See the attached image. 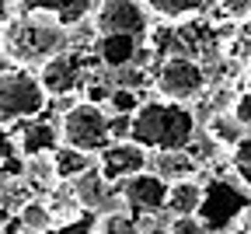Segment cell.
Segmentation results:
<instances>
[{"instance_id": "30bf717a", "label": "cell", "mask_w": 251, "mask_h": 234, "mask_svg": "<svg viewBox=\"0 0 251 234\" xmlns=\"http://www.w3.org/2000/svg\"><path fill=\"white\" fill-rule=\"evenodd\" d=\"M67 185H70V192H74V199H77V206L87 210V213H105V210H112V206H122L115 185L105 182L98 168L84 172L80 178H74V182H67Z\"/></svg>"}, {"instance_id": "2e32d148", "label": "cell", "mask_w": 251, "mask_h": 234, "mask_svg": "<svg viewBox=\"0 0 251 234\" xmlns=\"http://www.w3.org/2000/svg\"><path fill=\"white\" fill-rule=\"evenodd\" d=\"M56 147H59V129H56V126H46V122L28 126L21 137H18V154H21V157H31V154H52Z\"/></svg>"}, {"instance_id": "3957f363", "label": "cell", "mask_w": 251, "mask_h": 234, "mask_svg": "<svg viewBox=\"0 0 251 234\" xmlns=\"http://www.w3.org/2000/svg\"><path fill=\"white\" fill-rule=\"evenodd\" d=\"M46 102L49 94L35 70H25V66L0 70V126L39 119L46 112Z\"/></svg>"}, {"instance_id": "9a60e30c", "label": "cell", "mask_w": 251, "mask_h": 234, "mask_svg": "<svg viewBox=\"0 0 251 234\" xmlns=\"http://www.w3.org/2000/svg\"><path fill=\"white\" fill-rule=\"evenodd\" d=\"M52 168H56V182H74V178H80L84 172L94 168V154H84L77 147L59 144L52 150Z\"/></svg>"}, {"instance_id": "7c38bea8", "label": "cell", "mask_w": 251, "mask_h": 234, "mask_svg": "<svg viewBox=\"0 0 251 234\" xmlns=\"http://www.w3.org/2000/svg\"><path fill=\"white\" fill-rule=\"evenodd\" d=\"M150 172L161 175L171 185V182H181V178H196L199 164L185 147L181 150H157V154H150Z\"/></svg>"}, {"instance_id": "5b68a950", "label": "cell", "mask_w": 251, "mask_h": 234, "mask_svg": "<svg viewBox=\"0 0 251 234\" xmlns=\"http://www.w3.org/2000/svg\"><path fill=\"white\" fill-rule=\"evenodd\" d=\"M206 66L192 56H164L161 66L153 74V91L157 98H168V102H181L192 105L196 98L206 94Z\"/></svg>"}, {"instance_id": "7a4b0ae2", "label": "cell", "mask_w": 251, "mask_h": 234, "mask_svg": "<svg viewBox=\"0 0 251 234\" xmlns=\"http://www.w3.org/2000/svg\"><path fill=\"white\" fill-rule=\"evenodd\" d=\"M199 119L196 112L181 105V102H168V98H150L133 112V129L129 140L140 144L143 150L157 154V150H181L188 147V140L196 137Z\"/></svg>"}, {"instance_id": "5bb4252c", "label": "cell", "mask_w": 251, "mask_h": 234, "mask_svg": "<svg viewBox=\"0 0 251 234\" xmlns=\"http://www.w3.org/2000/svg\"><path fill=\"white\" fill-rule=\"evenodd\" d=\"M91 4L94 0H21V11H46V14H56L63 25H77L91 14Z\"/></svg>"}, {"instance_id": "8992f818", "label": "cell", "mask_w": 251, "mask_h": 234, "mask_svg": "<svg viewBox=\"0 0 251 234\" xmlns=\"http://www.w3.org/2000/svg\"><path fill=\"white\" fill-rule=\"evenodd\" d=\"M150 11L143 7V0H101L98 7L91 11V25L98 35H133L143 39Z\"/></svg>"}, {"instance_id": "44dd1931", "label": "cell", "mask_w": 251, "mask_h": 234, "mask_svg": "<svg viewBox=\"0 0 251 234\" xmlns=\"http://www.w3.org/2000/svg\"><path fill=\"white\" fill-rule=\"evenodd\" d=\"M21 175L28 185L35 189H52L56 185V168H52V154H31L21 164Z\"/></svg>"}, {"instance_id": "277c9868", "label": "cell", "mask_w": 251, "mask_h": 234, "mask_svg": "<svg viewBox=\"0 0 251 234\" xmlns=\"http://www.w3.org/2000/svg\"><path fill=\"white\" fill-rule=\"evenodd\" d=\"M59 144L67 147H77L84 154H94L98 157L108 144H112V133H108V112L94 102H74L70 109H63L59 116Z\"/></svg>"}, {"instance_id": "e0dca14e", "label": "cell", "mask_w": 251, "mask_h": 234, "mask_svg": "<svg viewBox=\"0 0 251 234\" xmlns=\"http://www.w3.org/2000/svg\"><path fill=\"white\" fill-rule=\"evenodd\" d=\"M91 234H140V220L126 206H112L105 213H94Z\"/></svg>"}, {"instance_id": "8fae6325", "label": "cell", "mask_w": 251, "mask_h": 234, "mask_svg": "<svg viewBox=\"0 0 251 234\" xmlns=\"http://www.w3.org/2000/svg\"><path fill=\"white\" fill-rule=\"evenodd\" d=\"M202 199H206V182H199V178L171 182L164 213H168V217H192V213L202 210Z\"/></svg>"}, {"instance_id": "7402d4cb", "label": "cell", "mask_w": 251, "mask_h": 234, "mask_svg": "<svg viewBox=\"0 0 251 234\" xmlns=\"http://www.w3.org/2000/svg\"><path fill=\"white\" fill-rule=\"evenodd\" d=\"M230 172L237 175V182L244 189H251V129L230 147Z\"/></svg>"}, {"instance_id": "52a82bcc", "label": "cell", "mask_w": 251, "mask_h": 234, "mask_svg": "<svg viewBox=\"0 0 251 234\" xmlns=\"http://www.w3.org/2000/svg\"><path fill=\"white\" fill-rule=\"evenodd\" d=\"M94 168L101 172L105 182L122 185L126 178H133V175H140V172L150 168V150H143L133 140H112L98 157H94Z\"/></svg>"}, {"instance_id": "4dcf8cb0", "label": "cell", "mask_w": 251, "mask_h": 234, "mask_svg": "<svg viewBox=\"0 0 251 234\" xmlns=\"http://www.w3.org/2000/svg\"><path fill=\"white\" fill-rule=\"evenodd\" d=\"M220 234H248L241 224H230V227H224V231H220Z\"/></svg>"}, {"instance_id": "9c48e42d", "label": "cell", "mask_w": 251, "mask_h": 234, "mask_svg": "<svg viewBox=\"0 0 251 234\" xmlns=\"http://www.w3.org/2000/svg\"><path fill=\"white\" fill-rule=\"evenodd\" d=\"M168 182L161 175H153L150 168L133 175V178H126L119 185V199H122V206L129 210L133 217H147V213H164L168 206Z\"/></svg>"}, {"instance_id": "d4e9b609", "label": "cell", "mask_w": 251, "mask_h": 234, "mask_svg": "<svg viewBox=\"0 0 251 234\" xmlns=\"http://www.w3.org/2000/svg\"><path fill=\"white\" fill-rule=\"evenodd\" d=\"M230 116H234L244 129H251V88H244L241 94H234V102H230Z\"/></svg>"}, {"instance_id": "f1b7e54d", "label": "cell", "mask_w": 251, "mask_h": 234, "mask_svg": "<svg viewBox=\"0 0 251 234\" xmlns=\"http://www.w3.org/2000/svg\"><path fill=\"white\" fill-rule=\"evenodd\" d=\"M237 224H241V227H244V231H248V234H251V203H248V206H244V213H241V217H237Z\"/></svg>"}, {"instance_id": "ac0fdd59", "label": "cell", "mask_w": 251, "mask_h": 234, "mask_svg": "<svg viewBox=\"0 0 251 234\" xmlns=\"http://www.w3.org/2000/svg\"><path fill=\"white\" fill-rule=\"evenodd\" d=\"M206 133H209V137H213L220 147H224V150H230V147H234V144L244 137L248 129H244V126H241V122L230 116V109H224V112H213V116H209Z\"/></svg>"}, {"instance_id": "f546056e", "label": "cell", "mask_w": 251, "mask_h": 234, "mask_svg": "<svg viewBox=\"0 0 251 234\" xmlns=\"http://www.w3.org/2000/svg\"><path fill=\"white\" fill-rule=\"evenodd\" d=\"M11 21V0H0V25Z\"/></svg>"}, {"instance_id": "603a6c76", "label": "cell", "mask_w": 251, "mask_h": 234, "mask_svg": "<svg viewBox=\"0 0 251 234\" xmlns=\"http://www.w3.org/2000/svg\"><path fill=\"white\" fill-rule=\"evenodd\" d=\"M143 105V98H140V91H133V88H112V94H108V102H105V112L108 116H133L136 109Z\"/></svg>"}, {"instance_id": "d6986e66", "label": "cell", "mask_w": 251, "mask_h": 234, "mask_svg": "<svg viewBox=\"0 0 251 234\" xmlns=\"http://www.w3.org/2000/svg\"><path fill=\"white\" fill-rule=\"evenodd\" d=\"M143 7L161 21H181L206 7V0H143Z\"/></svg>"}, {"instance_id": "ffe728a7", "label": "cell", "mask_w": 251, "mask_h": 234, "mask_svg": "<svg viewBox=\"0 0 251 234\" xmlns=\"http://www.w3.org/2000/svg\"><path fill=\"white\" fill-rule=\"evenodd\" d=\"M18 220L28 234H42L52 227V206L46 203V199H25V203L18 206Z\"/></svg>"}, {"instance_id": "4fadbf2b", "label": "cell", "mask_w": 251, "mask_h": 234, "mask_svg": "<svg viewBox=\"0 0 251 234\" xmlns=\"http://www.w3.org/2000/svg\"><path fill=\"white\" fill-rule=\"evenodd\" d=\"M136 42L133 35H98L94 39V53H98V59L108 66V70H122V66H129L136 59Z\"/></svg>"}, {"instance_id": "ba28073f", "label": "cell", "mask_w": 251, "mask_h": 234, "mask_svg": "<svg viewBox=\"0 0 251 234\" xmlns=\"http://www.w3.org/2000/svg\"><path fill=\"white\" fill-rule=\"evenodd\" d=\"M35 74H39V81H42V88H46L49 98H70V94H77V91L84 88V81H87L84 59H80V53L70 49V46L63 49V53H56L49 63H42Z\"/></svg>"}, {"instance_id": "1f68e13d", "label": "cell", "mask_w": 251, "mask_h": 234, "mask_svg": "<svg viewBox=\"0 0 251 234\" xmlns=\"http://www.w3.org/2000/svg\"><path fill=\"white\" fill-rule=\"evenodd\" d=\"M248 88H251V66H248Z\"/></svg>"}, {"instance_id": "83f0119b", "label": "cell", "mask_w": 251, "mask_h": 234, "mask_svg": "<svg viewBox=\"0 0 251 234\" xmlns=\"http://www.w3.org/2000/svg\"><path fill=\"white\" fill-rule=\"evenodd\" d=\"M11 192V178H7V172H4V164H0V199H4Z\"/></svg>"}, {"instance_id": "cb8c5ba5", "label": "cell", "mask_w": 251, "mask_h": 234, "mask_svg": "<svg viewBox=\"0 0 251 234\" xmlns=\"http://www.w3.org/2000/svg\"><path fill=\"white\" fill-rule=\"evenodd\" d=\"M91 227H94V213H80V217H74V220L52 224V227L42 231V234H91Z\"/></svg>"}, {"instance_id": "6da1fadb", "label": "cell", "mask_w": 251, "mask_h": 234, "mask_svg": "<svg viewBox=\"0 0 251 234\" xmlns=\"http://www.w3.org/2000/svg\"><path fill=\"white\" fill-rule=\"evenodd\" d=\"M67 46H70V28L46 11H21L11 14L7 25H0V49L11 59V66L39 70Z\"/></svg>"}, {"instance_id": "4316f807", "label": "cell", "mask_w": 251, "mask_h": 234, "mask_svg": "<svg viewBox=\"0 0 251 234\" xmlns=\"http://www.w3.org/2000/svg\"><path fill=\"white\" fill-rule=\"evenodd\" d=\"M171 234H206V224L199 220V213H192V217H171Z\"/></svg>"}, {"instance_id": "484cf974", "label": "cell", "mask_w": 251, "mask_h": 234, "mask_svg": "<svg viewBox=\"0 0 251 234\" xmlns=\"http://www.w3.org/2000/svg\"><path fill=\"white\" fill-rule=\"evenodd\" d=\"M220 11L230 21H251V0H220Z\"/></svg>"}]
</instances>
